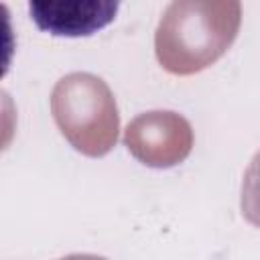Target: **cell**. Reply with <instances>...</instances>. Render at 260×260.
Wrapping results in <instances>:
<instances>
[{
    "label": "cell",
    "mask_w": 260,
    "mask_h": 260,
    "mask_svg": "<svg viewBox=\"0 0 260 260\" xmlns=\"http://www.w3.org/2000/svg\"><path fill=\"white\" fill-rule=\"evenodd\" d=\"M118 2H28L35 24L57 37L93 35L116 16Z\"/></svg>",
    "instance_id": "1"
}]
</instances>
